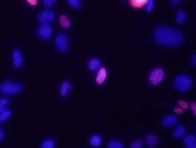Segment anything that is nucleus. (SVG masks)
Here are the masks:
<instances>
[{"label": "nucleus", "instance_id": "473e14b6", "mask_svg": "<svg viewBox=\"0 0 196 148\" xmlns=\"http://www.w3.org/2000/svg\"><path fill=\"white\" fill-rule=\"evenodd\" d=\"M192 63H193L194 65L196 64V55H195V54H194V55L192 56Z\"/></svg>", "mask_w": 196, "mask_h": 148}, {"label": "nucleus", "instance_id": "4468645a", "mask_svg": "<svg viewBox=\"0 0 196 148\" xmlns=\"http://www.w3.org/2000/svg\"><path fill=\"white\" fill-rule=\"evenodd\" d=\"M185 133H186V128H185L184 126H180L177 130L174 131L173 135H174L175 138H180V137H182Z\"/></svg>", "mask_w": 196, "mask_h": 148}, {"label": "nucleus", "instance_id": "20e7f679", "mask_svg": "<svg viewBox=\"0 0 196 148\" xmlns=\"http://www.w3.org/2000/svg\"><path fill=\"white\" fill-rule=\"evenodd\" d=\"M164 78V72L161 68H155L149 75V81L152 85H158Z\"/></svg>", "mask_w": 196, "mask_h": 148}, {"label": "nucleus", "instance_id": "393cba45", "mask_svg": "<svg viewBox=\"0 0 196 148\" xmlns=\"http://www.w3.org/2000/svg\"><path fill=\"white\" fill-rule=\"evenodd\" d=\"M154 6V1L153 0H148V2H147V6H146V10L148 11V12H150L152 10V8H153Z\"/></svg>", "mask_w": 196, "mask_h": 148}, {"label": "nucleus", "instance_id": "f257e3e1", "mask_svg": "<svg viewBox=\"0 0 196 148\" xmlns=\"http://www.w3.org/2000/svg\"><path fill=\"white\" fill-rule=\"evenodd\" d=\"M154 39L158 44L175 47L180 45L183 41V34L179 30L159 26L154 32Z\"/></svg>", "mask_w": 196, "mask_h": 148}, {"label": "nucleus", "instance_id": "4be33fe9", "mask_svg": "<svg viewBox=\"0 0 196 148\" xmlns=\"http://www.w3.org/2000/svg\"><path fill=\"white\" fill-rule=\"evenodd\" d=\"M195 137L194 136H188V137H186V138L184 139L183 143L185 144V145H189V144L193 143V142H195Z\"/></svg>", "mask_w": 196, "mask_h": 148}, {"label": "nucleus", "instance_id": "c85d7f7f", "mask_svg": "<svg viewBox=\"0 0 196 148\" xmlns=\"http://www.w3.org/2000/svg\"><path fill=\"white\" fill-rule=\"evenodd\" d=\"M27 1H28V3L31 5H36L38 3L37 0H27Z\"/></svg>", "mask_w": 196, "mask_h": 148}, {"label": "nucleus", "instance_id": "f704fd0d", "mask_svg": "<svg viewBox=\"0 0 196 148\" xmlns=\"http://www.w3.org/2000/svg\"><path fill=\"white\" fill-rule=\"evenodd\" d=\"M188 147H190V148H194L196 146V144H195V142H193V143H191V144H189V145H187Z\"/></svg>", "mask_w": 196, "mask_h": 148}, {"label": "nucleus", "instance_id": "5701e85b", "mask_svg": "<svg viewBox=\"0 0 196 148\" xmlns=\"http://www.w3.org/2000/svg\"><path fill=\"white\" fill-rule=\"evenodd\" d=\"M69 4L72 5L73 7L75 8H80L82 6V4H81V2H80L79 0H69Z\"/></svg>", "mask_w": 196, "mask_h": 148}, {"label": "nucleus", "instance_id": "2eb2a0df", "mask_svg": "<svg viewBox=\"0 0 196 148\" xmlns=\"http://www.w3.org/2000/svg\"><path fill=\"white\" fill-rule=\"evenodd\" d=\"M186 12L184 10H179L177 12V23L179 24H182L186 20Z\"/></svg>", "mask_w": 196, "mask_h": 148}, {"label": "nucleus", "instance_id": "6e6552de", "mask_svg": "<svg viewBox=\"0 0 196 148\" xmlns=\"http://www.w3.org/2000/svg\"><path fill=\"white\" fill-rule=\"evenodd\" d=\"M177 122H178V118L176 116H169L164 118L161 123L164 127H173V126L176 125Z\"/></svg>", "mask_w": 196, "mask_h": 148}, {"label": "nucleus", "instance_id": "7ed1b4c3", "mask_svg": "<svg viewBox=\"0 0 196 148\" xmlns=\"http://www.w3.org/2000/svg\"><path fill=\"white\" fill-rule=\"evenodd\" d=\"M0 90L3 94H16L22 90V85L20 83L13 85L10 82H4L0 87Z\"/></svg>", "mask_w": 196, "mask_h": 148}, {"label": "nucleus", "instance_id": "2f4dec72", "mask_svg": "<svg viewBox=\"0 0 196 148\" xmlns=\"http://www.w3.org/2000/svg\"><path fill=\"white\" fill-rule=\"evenodd\" d=\"M171 3H172L173 5H177L178 3H180V1H179V0H172Z\"/></svg>", "mask_w": 196, "mask_h": 148}, {"label": "nucleus", "instance_id": "a211bd4d", "mask_svg": "<svg viewBox=\"0 0 196 148\" xmlns=\"http://www.w3.org/2000/svg\"><path fill=\"white\" fill-rule=\"evenodd\" d=\"M59 23L63 28H69V27H70V20H69V18L63 14L59 16Z\"/></svg>", "mask_w": 196, "mask_h": 148}, {"label": "nucleus", "instance_id": "f8f14e48", "mask_svg": "<svg viewBox=\"0 0 196 148\" xmlns=\"http://www.w3.org/2000/svg\"><path fill=\"white\" fill-rule=\"evenodd\" d=\"M147 2H148L147 0H131L130 4L134 8H141L143 7L144 5H146Z\"/></svg>", "mask_w": 196, "mask_h": 148}, {"label": "nucleus", "instance_id": "412c9836", "mask_svg": "<svg viewBox=\"0 0 196 148\" xmlns=\"http://www.w3.org/2000/svg\"><path fill=\"white\" fill-rule=\"evenodd\" d=\"M10 114H11V112L9 111H5L3 112H1L0 113V122H4L5 120H7L10 116Z\"/></svg>", "mask_w": 196, "mask_h": 148}, {"label": "nucleus", "instance_id": "1a4fd4ad", "mask_svg": "<svg viewBox=\"0 0 196 148\" xmlns=\"http://www.w3.org/2000/svg\"><path fill=\"white\" fill-rule=\"evenodd\" d=\"M13 64L15 68H20L22 64V55L20 50H15L13 51Z\"/></svg>", "mask_w": 196, "mask_h": 148}, {"label": "nucleus", "instance_id": "c756f323", "mask_svg": "<svg viewBox=\"0 0 196 148\" xmlns=\"http://www.w3.org/2000/svg\"><path fill=\"white\" fill-rule=\"evenodd\" d=\"M191 108H192V111H193L194 114H196V104L194 102L191 104Z\"/></svg>", "mask_w": 196, "mask_h": 148}, {"label": "nucleus", "instance_id": "dca6fc26", "mask_svg": "<svg viewBox=\"0 0 196 148\" xmlns=\"http://www.w3.org/2000/svg\"><path fill=\"white\" fill-rule=\"evenodd\" d=\"M90 144L92 146H99L101 144V138L99 135H94L92 136V138L90 139Z\"/></svg>", "mask_w": 196, "mask_h": 148}, {"label": "nucleus", "instance_id": "9b49d317", "mask_svg": "<svg viewBox=\"0 0 196 148\" xmlns=\"http://www.w3.org/2000/svg\"><path fill=\"white\" fill-rule=\"evenodd\" d=\"M158 139L155 135H148L146 137V143L149 147H155L157 145Z\"/></svg>", "mask_w": 196, "mask_h": 148}, {"label": "nucleus", "instance_id": "bb28decb", "mask_svg": "<svg viewBox=\"0 0 196 148\" xmlns=\"http://www.w3.org/2000/svg\"><path fill=\"white\" fill-rule=\"evenodd\" d=\"M6 104H8V99H6V98L0 99V106H5Z\"/></svg>", "mask_w": 196, "mask_h": 148}, {"label": "nucleus", "instance_id": "423d86ee", "mask_svg": "<svg viewBox=\"0 0 196 148\" xmlns=\"http://www.w3.org/2000/svg\"><path fill=\"white\" fill-rule=\"evenodd\" d=\"M52 35V29L49 25H42L38 30V36L44 40L49 39Z\"/></svg>", "mask_w": 196, "mask_h": 148}, {"label": "nucleus", "instance_id": "cd10ccee", "mask_svg": "<svg viewBox=\"0 0 196 148\" xmlns=\"http://www.w3.org/2000/svg\"><path fill=\"white\" fill-rule=\"evenodd\" d=\"M179 104L182 106L183 108H188V103L186 101H183V100H180L179 101Z\"/></svg>", "mask_w": 196, "mask_h": 148}, {"label": "nucleus", "instance_id": "b1692460", "mask_svg": "<svg viewBox=\"0 0 196 148\" xmlns=\"http://www.w3.org/2000/svg\"><path fill=\"white\" fill-rule=\"evenodd\" d=\"M142 145H143V142H142L141 140H135L134 142L131 144V147L132 148H140V147H142Z\"/></svg>", "mask_w": 196, "mask_h": 148}, {"label": "nucleus", "instance_id": "f3484780", "mask_svg": "<svg viewBox=\"0 0 196 148\" xmlns=\"http://www.w3.org/2000/svg\"><path fill=\"white\" fill-rule=\"evenodd\" d=\"M70 90V83L69 82H63L61 86V89H60V95L61 96H65L67 94V91Z\"/></svg>", "mask_w": 196, "mask_h": 148}, {"label": "nucleus", "instance_id": "a878e982", "mask_svg": "<svg viewBox=\"0 0 196 148\" xmlns=\"http://www.w3.org/2000/svg\"><path fill=\"white\" fill-rule=\"evenodd\" d=\"M54 3H55L54 0H44V5L46 6V7H50V6H52Z\"/></svg>", "mask_w": 196, "mask_h": 148}, {"label": "nucleus", "instance_id": "0eeeda50", "mask_svg": "<svg viewBox=\"0 0 196 148\" xmlns=\"http://www.w3.org/2000/svg\"><path fill=\"white\" fill-rule=\"evenodd\" d=\"M54 18V13L52 11H49V10H46V11H42L38 15V20L40 23H48V22H51Z\"/></svg>", "mask_w": 196, "mask_h": 148}, {"label": "nucleus", "instance_id": "c9c22d12", "mask_svg": "<svg viewBox=\"0 0 196 148\" xmlns=\"http://www.w3.org/2000/svg\"><path fill=\"white\" fill-rule=\"evenodd\" d=\"M5 111V106H0V113Z\"/></svg>", "mask_w": 196, "mask_h": 148}, {"label": "nucleus", "instance_id": "9d476101", "mask_svg": "<svg viewBox=\"0 0 196 148\" xmlns=\"http://www.w3.org/2000/svg\"><path fill=\"white\" fill-rule=\"evenodd\" d=\"M106 77H107V72L104 68H101L97 74V77H96V83L101 85L105 80H106Z\"/></svg>", "mask_w": 196, "mask_h": 148}, {"label": "nucleus", "instance_id": "39448f33", "mask_svg": "<svg viewBox=\"0 0 196 148\" xmlns=\"http://www.w3.org/2000/svg\"><path fill=\"white\" fill-rule=\"evenodd\" d=\"M55 45H56L57 49L61 52H65L67 50V38L65 34H59L56 37L55 40Z\"/></svg>", "mask_w": 196, "mask_h": 148}, {"label": "nucleus", "instance_id": "7c9ffc66", "mask_svg": "<svg viewBox=\"0 0 196 148\" xmlns=\"http://www.w3.org/2000/svg\"><path fill=\"white\" fill-rule=\"evenodd\" d=\"M3 137H4V133H3V130H2V129H0V139L2 140Z\"/></svg>", "mask_w": 196, "mask_h": 148}, {"label": "nucleus", "instance_id": "ddd939ff", "mask_svg": "<svg viewBox=\"0 0 196 148\" xmlns=\"http://www.w3.org/2000/svg\"><path fill=\"white\" fill-rule=\"evenodd\" d=\"M100 66V61L96 58H93L89 61L88 63V68H89L90 70H95L96 68H98Z\"/></svg>", "mask_w": 196, "mask_h": 148}, {"label": "nucleus", "instance_id": "6ab92c4d", "mask_svg": "<svg viewBox=\"0 0 196 148\" xmlns=\"http://www.w3.org/2000/svg\"><path fill=\"white\" fill-rule=\"evenodd\" d=\"M107 147L108 148H123L124 145H123V143H121V142L117 140H112L108 144H107Z\"/></svg>", "mask_w": 196, "mask_h": 148}, {"label": "nucleus", "instance_id": "aec40b11", "mask_svg": "<svg viewBox=\"0 0 196 148\" xmlns=\"http://www.w3.org/2000/svg\"><path fill=\"white\" fill-rule=\"evenodd\" d=\"M54 141L51 140V139H48V140H45L44 143L42 144V148H53L54 147Z\"/></svg>", "mask_w": 196, "mask_h": 148}, {"label": "nucleus", "instance_id": "f03ea898", "mask_svg": "<svg viewBox=\"0 0 196 148\" xmlns=\"http://www.w3.org/2000/svg\"><path fill=\"white\" fill-rule=\"evenodd\" d=\"M175 87L181 92H186L192 86V80L191 78L187 75H181L178 78H176L174 82Z\"/></svg>", "mask_w": 196, "mask_h": 148}, {"label": "nucleus", "instance_id": "72a5a7b5", "mask_svg": "<svg viewBox=\"0 0 196 148\" xmlns=\"http://www.w3.org/2000/svg\"><path fill=\"white\" fill-rule=\"evenodd\" d=\"M175 111H176V112L182 113V112H183V109H182V108H176V109H175Z\"/></svg>", "mask_w": 196, "mask_h": 148}]
</instances>
